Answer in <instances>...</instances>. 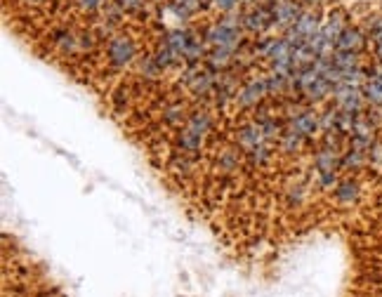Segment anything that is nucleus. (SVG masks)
Segmentation results:
<instances>
[{"label": "nucleus", "instance_id": "1", "mask_svg": "<svg viewBox=\"0 0 382 297\" xmlns=\"http://www.w3.org/2000/svg\"><path fill=\"white\" fill-rule=\"evenodd\" d=\"M104 55H106V64L111 68L123 71L128 66H135L137 57H140V50H137V43L133 36L118 31L116 36H111L109 41L104 43Z\"/></svg>", "mask_w": 382, "mask_h": 297}, {"label": "nucleus", "instance_id": "2", "mask_svg": "<svg viewBox=\"0 0 382 297\" xmlns=\"http://www.w3.org/2000/svg\"><path fill=\"white\" fill-rule=\"evenodd\" d=\"M203 41L210 45V48H224L229 52H239L246 43V31H232V28H224L220 21H212L203 28Z\"/></svg>", "mask_w": 382, "mask_h": 297}, {"label": "nucleus", "instance_id": "3", "mask_svg": "<svg viewBox=\"0 0 382 297\" xmlns=\"http://www.w3.org/2000/svg\"><path fill=\"white\" fill-rule=\"evenodd\" d=\"M241 26L246 33L264 36L269 28H274V17H272L269 5H250L246 10H241Z\"/></svg>", "mask_w": 382, "mask_h": 297}, {"label": "nucleus", "instance_id": "4", "mask_svg": "<svg viewBox=\"0 0 382 297\" xmlns=\"http://www.w3.org/2000/svg\"><path fill=\"white\" fill-rule=\"evenodd\" d=\"M50 43L59 57H78L83 55V45H81V28L71 26H57L52 28Z\"/></svg>", "mask_w": 382, "mask_h": 297}, {"label": "nucleus", "instance_id": "5", "mask_svg": "<svg viewBox=\"0 0 382 297\" xmlns=\"http://www.w3.org/2000/svg\"><path fill=\"white\" fill-rule=\"evenodd\" d=\"M333 104L338 106L340 111H349V113H361L366 111V97L361 93V88H354V85H347V83H338L333 88Z\"/></svg>", "mask_w": 382, "mask_h": 297}, {"label": "nucleus", "instance_id": "6", "mask_svg": "<svg viewBox=\"0 0 382 297\" xmlns=\"http://www.w3.org/2000/svg\"><path fill=\"white\" fill-rule=\"evenodd\" d=\"M272 17H274V28L284 33L288 26L295 24V19L302 14V3L300 0H272L269 3Z\"/></svg>", "mask_w": 382, "mask_h": 297}, {"label": "nucleus", "instance_id": "7", "mask_svg": "<svg viewBox=\"0 0 382 297\" xmlns=\"http://www.w3.org/2000/svg\"><path fill=\"white\" fill-rule=\"evenodd\" d=\"M349 26V14L345 7H340V5H335L331 7V10L326 12V17H324V24H321L319 28V33L326 38L328 43H338V38L340 33L345 31V28Z\"/></svg>", "mask_w": 382, "mask_h": 297}, {"label": "nucleus", "instance_id": "8", "mask_svg": "<svg viewBox=\"0 0 382 297\" xmlns=\"http://www.w3.org/2000/svg\"><path fill=\"white\" fill-rule=\"evenodd\" d=\"M267 95H269V90H267V75H259V78L246 80L239 88V93H236V104H239L241 109H250V106L262 104V99Z\"/></svg>", "mask_w": 382, "mask_h": 297}, {"label": "nucleus", "instance_id": "9", "mask_svg": "<svg viewBox=\"0 0 382 297\" xmlns=\"http://www.w3.org/2000/svg\"><path fill=\"white\" fill-rule=\"evenodd\" d=\"M368 45H371V38L363 31V26L349 24L345 31L340 33L338 43H335V50H347V52H358V55H363Z\"/></svg>", "mask_w": 382, "mask_h": 297}, {"label": "nucleus", "instance_id": "10", "mask_svg": "<svg viewBox=\"0 0 382 297\" xmlns=\"http://www.w3.org/2000/svg\"><path fill=\"white\" fill-rule=\"evenodd\" d=\"M264 132H262V125L257 123V120H250V123L241 125L239 130H236V144H239V149L243 154H248V151H253L259 144H264Z\"/></svg>", "mask_w": 382, "mask_h": 297}, {"label": "nucleus", "instance_id": "11", "mask_svg": "<svg viewBox=\"0 0 382 297\" xmlns=\"http://www.w3.org/2000/svg\"><path fill=\"white\" fill-rule=\"evenodd\" d=\"M290 125L295 127V130H300L304 137H307V142L309 140H314L316 137V132L321 130V123H319V113L311 109V106H307V109H304L300 116L297 118H293V120H288Z\"/></svg>", "mask_w": 382, "mask_h": 297}, {"label": "nucleus", "instance_id": "12", "mask_svg": "<svg viewBox=\"0 0 382 297\" xmlns=\"http://www.w3.org/2000/svg\"><path fill=\"white\" fill-rule=\"evenodd\" d=\"M182 127H187L189 132H194L196 137H201V140L205 142V137L212 132V118H210V113L205 109H194L189 113L187 123Z\"/></svg>", "mask_w": 382, "mask_h": 297}, {"label": "nucleus", "instance_id": "13", "mask_svg": "<svg viewBox=\"0 0 382 297\" xmlns=\"http://www.w3.org/2000/svg\"><path fill=\"white\" fill-rule=\"evenodd\" d=\"M135 68H137V75L147 83L160 80V75H163V68L158 66L154 52H140V57H137V62H135Z\"/></svg>", "mask_w": 382, "mask_h": 297}, {"label": "nucleus", "instance_id": "14", "mask_svg": "<svg viewBox=\"0 0 382 297\" xmlns=\"http://www.w3.org/2000/svg\"><path fill=\"white\" fill-rule=\"evenodd\" d=\"M358 196H361V184H358L356 179H340L338 182V187L333 189V198H335V203H340V205H354L358 201Z\"/></svg>", "mask_w": 382, "mask_h": 297}, {"label": "nucleus", "instance_id": "15", "mask_svg": "<svg viewBox=\"0 0 382 297\" xmlns=\"http://www.w3.org/2000/svg\"><path fill=\"white\" fill-rule=\"evenodd\" d=\"M205 66L215 73L229 71V66H234V52H229L224 48H208V55H205Z\"/></svg>", "mask_w": 382, "mask_h": 297}, {"label": "nucleus", "instance_id": "16", "mask_svg": "<svg viewBox=\"0 0 382 297\" xmlns=\"http://www.w3.org/2000/svg\"><path fill=\"white\" fill-rule=\"evenodd\" d=\"M167 167H170V172H175L177 177H189V174L196 172L198 156H191V154H185V151H177V154H172Z\"/></svg>", "mask_w": 382, "mask_h": 297}, {"label": "nucleus", "instance_id": "17", "mask_svg": "<svg viewBox=\"0 0 382 297\" xmlns=\"http://www.w3.org/2000/svg\"><path fill=\"white\" fill-rule=\"evenodd\" d=\"M189 109H187V104L185 102H170V104H165L163 106V123L165 125H170V127H182L187 123V118H189Z\"/></svg>", "mask_w": 382, "mask_h": 297}, {"label": "nucleus", "instance_id": "18", "mask_svg": "<svg viewBox=\"0 0 382 297\" xmlns=\"http://www.w3.org/2000/svg\"><path fill=\"white\" fill-rule=\"evenodd\" d=\"M304 142H307V137H304L300 130H295V127L290 125V123H286L284 135H281V140H279L281 151H286V154H295V151L302 149Z\"/></svg>", "mask_w": 382, "mask_h": 297}, {"label": "nucleus", "instance_id": "19", "mask_svg": "<svg viewBox=\"0 0 382 297\" xmlns=\"http://www.w3.org/2000/svg\"><path fill=\"white\" fill-rule=\"evenodd\" d=\"M368 165V154L366 151H358V149H347L342 154V161H340V170H361V167Z\"/></svg>", "mask_w": 382, "mask_h": 297}, {"label": "nucleus", "instance_id": "20", "mask_svg": "<svg viewBox=\"0 0 382 297\" xmlns=\"http://www.w3.org/2000/svg\"><path fill=\"white\" fill-rule=\"evenodd\" d=\"M331 62L340 68V71H349V68H358L361 64V55L358 52H347V50H335Z\"/></svg>", "mask_w": 382, "mask_h": 297}, {"label": "nucleus", "instance_id": "21", "mask_svg": "<svg viewBox=\"0 0 382 297\" xmlns=\"http://www.w3.org/2000/svg\"><path fill=\"white\" fill-rule=\"evenodd\" d=\"M217 167L222 170L224 174H232L241 167V154L239 149H222L217 156Z\"/></svg>", "mask_w": 382, "mask_h": 297}, {"label": "nucleus", "instance_id": "22", "mask_svg": "<svg viewBox=\"0 0 382 297\" xmlns=\"http://www.w3.org/2000/svg\"><path fill=\"white\" fill-rule=\"evenodd\" d=\"M361 93L368 106H382V80L380 78H366Z\"/></svg>", "mask_w": 382, "mask_h": 297}, {"label": "nucleus", "instance_id": "23", "mask_svg": "<svg viewBox=\"0 0 382 297\" xmlns=\"http://www.w3.org/2000/svg\"><path fill=\"white\" fill-rule=\"evenodd\" d=\"M248 161L250 165H257V167H262L272 161V156H274V151H272V144L269 142H264V144H259V147H255L253 151H248Z\"/></svg>", "mask_w": 382, "mask_h": 297}, {"label": "nucleus", "instance_id": "24", "mask_svg": "<svg viewBox=\"0 0 382 297\" xmlns=\"http://www.w3.org/2000/svg\"><path fill=\"white\" fill-rule=\"evenodd\" d=\"M116 5L125 12V17H147L149 0H116Z\"/></svg>", "mask_w": 382, "mask_h": 297}, {"label": "nucleus", "instance_id": "25", "mask_svg": "<svg viewBox=\"0 0 382 297\" xmlns=\"http://www.w3.org/2000/svg\"><path fill=\"white\" fill-rule=\"evenodd\" d=\"M109 3H111V0H76L78 10H81L83 14H90V17H97V14L102 12Z\"/></svg>", "mask_w": 382, "mask_h": 297}, {"label": "nucleus", "instance_id": "26", "mask_svg": "<svg viewBox=\"0 0 382 297\" xmlns=\"http://www.w3.org/2000/svg\"><path fill=\"white\" fill-rule=\"evenodd\" d=\"M338 172H340V170H331V172H316V174H319V187L324 189V192H333V189L338 187V182H340Z\"/></svg>", "mask_w": 382, "mask_h": 297}, {"label": "nucleus", "instance_id": "27", "mask_svg": "<svg viewBox=\"0 0 382 297\" xmlns=\"http://www.w3.org/2000/svg\"><path fill=\"white\" fill-rule=\"evenodd\" d=\"M286 196L290 205H300L304 201V196H307V189H304V184H290L286 189Z\"/></svg>", "mask_w": 382, "mask_h": 297}, {"label": "nucleus", "instance_id": "28", "mask_svg": "<svg viewBox=\"0 0 382 297\" xmlns=\"http://www.w3.org/2000/svg\"><path fill=\"white\" fill-rule=\"evenodd\" d=\"M368 163L371 165H382V140L378 137L368 149Z\"/></svg>", "mask_w": 382, "mask_h": 297}, {"label": "nucleus", "instance_id": "29", "mask_svg": "<svg viewBox=\"0 0 382 297\" xmlns=\"http://www.w3.org/2000/svg\"><path fill=\"white\" fill-rule=\"evenodd\" d=\"M302 7H316V10H324L328 5V0H300Z\"/></svg>", "mask_w": 382, "mask_h": 297}, {"label": "nucleus", "instance_id": "30", "mask_svg": "<svg viewBox=\"0 0 382 297\" xmlns=\"http://www.w3.org/2000/svg\"><path fill=\"white\" fill-rule=\"evenodd\" d=\"M24 5H31V7H43V5H48L52 3V0H21Z\"/></svg>", "mask_w": 382, "mask_h": 297}]
</instances>
